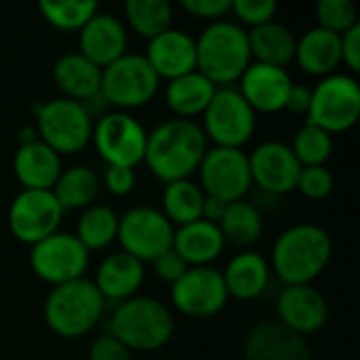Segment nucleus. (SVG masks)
Here are the masks:
<instances>
[{
	"instance_id": "nucleus-6",
	"label": "nucleus",
	"mask_w": 360,
	"mask_h": 360,
	"mask_svg": "<svg viewBox=\"0 0 360 360\" xmlns=\"http://www.w3.org/2000/svg\"><path fill=\"white\" fill-rule=\"evenodd\" d=\"M32 112L40 141H44L59 156L78 154L91 143L93 120L78 101L55 97L42 103L38 101Z\"/></svg>"
},
{
	"instance_id": "nucleus-34",
	"label": "nucleus",
	"mask_w": 360,
	"mask_h": 360,
	"mask_svg": "<svg viewBox=\"0 0 360 360\" xmlns=\"http://www.w3.org/2000/svg\"><path fill=\"white\" fill-rule=\"evenodd\" d=\"M124 19L137 36L152 40L173 27V6L169 0H127Z\"/></svg>"
},
{
	"instance_id": "nucleus-5",
	"label": "nucleus",
	"mask_w": 360,
	"mask_h": 360,
	"mask_svg": "<svg viewBox=\"0 0 360 360\" xmlns=\"http://www.w3.org/2000/svg\"><path fill=\"white\" fill-rule=\"evenodd\" d=\"M108 304L89 278L57 285L44 300V323L63 340L89 335L103 319Z\"/></svg>"
},
{
	"instance_id": "nucleus-2",
	"label": "nucleus",
	"mask_w": 360,
	"mask_h": 360,
	"mask_svg": "<svg viewBox=\"0 0 360 360\" xmlns=\"http://www.w3.org/2000/svg\"><path fill=\"white\" fill-rule=\"evenodd\" d=\"M333 255L331 234L316 224H295L287 228L272 247L270 270L289 285H312L329 266Z\"/></svg>"
},
{
	"instance_id": "nucleus-31",
	"label": "nucleus",
	"mask_w": 360,
	"mask_h": 360,
	"mask_svg": "<svg viewBox=\"0 0 360 360\" xmlns=\"http://www.w3.org/2000/svg\"><path fill=\"white\" fill-rule=\"evenodd\" d=\"M202 205H205V192L202 188L192 179H179L165 184L162 192V215L177 226H188L192 221L202 219Z\"/></svg>"
},
{
	"instance_id": "nucleus-37",
	"label": "nucleus",
	"mask_w": 360,
	"mask_h": 360,
	"mask_svg": "<svg viewBox=\"0 0 360 360\" xmlns=\"http://www.w3.org/2000/svg\"><path fill=\"white\" fill-rule=\"evenodd\" d=\"M316 21L319 27L342 36L359 23L356 6L350 0H321L316 4Z\"/></svg>"
},
{
	"instance_id": "nucleus-46",
	"label": "nucleus",
	"mask_w": 360,
	"mask_h": 360,
	"mask_svg": "<svg viewBox=\"0 0 360 360\" xmlns=\"http://www.w3.org/2000/svg\"><path fill=\"white\" fill-rule=\"evenodd\" d=\"M226 207L228 202L219 200V198H213V196H207L205 194V205H202V219L211 221V224H219V219L224 217L226 213Z\"/></svg>"
},
{
	"instance_id": "nucleus-20",
	"label": "nucleus",
	"mask_w": 360,
	"mask_h": 360,
	"mask_svg": "<svg viewBox=\"0 0 360 360\" xmlns=\"http://www.w3.org/2000/svg\"><path fill=\"white\" fill-rule=\"evenodd\" d=\"M243 360H312L306 338L278 321L255 325L243 346Z\"/></svg>"
},
{
	"instance_id": "nucleus-30",
	"label": "nucleus",
	"mask_w": 360,
	"mask_h": 360,
	"mask_svg": "<svg viewBox=\"0 0 360 360\" xmlns=\"http://www.w3.org/2000/svg\"><path fill=\"white\" fill-rule=\"evenodd\" d=\"M99 177L93 169L84 165H76L70 169H61V175L57 177L53 186V194L63 211L70 209H86L93 205V200L99 194Z\"/></svg>"
},
{
	"instance_id": "nucleus-19",
	"label": "nucleus",
	"mask_w": 360,
	"mask_h": 360,
	"mask_svg": "<svg viewBox=\"0 0 360 360\" xmlns=\"http://www.w3.org/2000/svg\"><path fill=\"white\" fill-rule=\"evenodd\" d=\"M129 34L120 17L112 13L93 15L78 34V53L97 68H108L127 53Z\"/></svg>"
},
{
	"instance_id": "nucleus-42",
	"label": "nucleus",
	"mask_w": 360,
	"mask_h": 360,
	"mask_svg": "<svg viewBox=\"0 0 360 360\" xmlns=\"http://www.w3.org/2000/svg\"><path fill=\"white\" fill-rule=\"evenodd\" d=\"M152 266H154V274H156L160 281L169 283V285H175V283L188 272V268H190L173 249L167 251V253H162L160 257H156V259L152 262Z\"/></svg>"
},
{
	"instance_id": "nucleus-28",
	"label": "nucleus",
	"mask_w": 360,
	"mask_h": 360,
	"mask_svg": "<svg viewBox=\"0 0 360 360\" xmlns=\"http://www.w3.org/2000/svg\"><path fill=\"white\" fill-rule=\"evenodd\" d=\"M215 91H217V86L207 76H202L198 70H194L190 74H184V76L167 82L165 101H167V108L177 118L192 120L194 116H202V112L211 103Z\"/></svg>"
},
{
	"instance_id": "nucleus-13",
	"label": "nucleus",
	"mask_w": 360,
	"mask_h": 360,
	"mask_svg": "<svg viewBox=\"0 0 360 360\" xmlns=\"http://www.w3.org/2000/svg\"><path fill=\"white\" fill-rule=\"evenodd\" d=\"M63 213L51 190H21L8 207L6 224L19 243L34 247L59 232Z\"/></svg>"
},
{
	"instance_id": "nucleus-41",
	"label": "nucleus",
	"mask_w": 360,
	"mask_h": 360,
	"mask_svg": "<svg viewBox=\"0 0 360 360\" xmlns=\"http://www.w3.org/2000/svg\"><path fill=\"white\" fill-rule=\"evenodd\" d=\"M230 0H181V8L198 19L219 21L230 13Z\"/></svg>"
},
{
	"instance_id": "nucleus-25",
	"label": "nucleus",
	"mask_w": 360,
	"mask_h": 360,
	"mask_svg": "<svg viewBox=\"0 0 360 360\" xmlns=\"http://www.w3.org/2000/svg\"><path fill=\"white\" fill-rule=\"evenodd\" d=\"M295 61L310 76L335 74L342 63V36L319 25L306 30L295 44Z\"/></svg>"
},
{
	"instance_id": "nucleus-1",
	"label": "nucleus",
	"mask_w": 360,
	"mask_h": 360,
	"mask_svg": "<svg viewBox=\"0 0 360 360\" xmlns=\"http://www.w3.org/2000/svg\"><path fill=\"white\" fill-rule=\"evenodd\" d=\"M209 150L205 131L194 120L169 118L148 133L143 162L165 184L190 179Z\"/></svg>"
},
{
	"instance_id": "nucleus-16",
	"label": "nucleus",
	"mask_w": 360,
	"mask_h": 360,
	"mask_svg": "<svg viewBox=\"0 0 360 360\" xmlns=\"http://www.w3.org/2000/svg\"><path fill=\"white\" fill-rule=\"evenodd\" d=\"M247 156H249L251 181L259 186V190L272 196H283L297 188L302 165L297 162L291 146L270 139L259 143Z\"/></svg>"
},
{
	"instance_id": "nucleus-40",
	"label": "nucleus",
	"mask_w": 360,
	"mask_h": 360,
	"mask_svg": "<svg viewBox=\"0 0 360 360\" xmlns=\"http://www.w3.org/2000/svg\"><path fill=\"white\" fill-rule=\"evenodd\" d=\"M86 360H133V354L110 333H103L93 340Z\"/></svg>"
},
{
	"instance_id": "nucleus-21",
	"label": "nucleus",
	"mask_w": 360,
	"mask_h": 360,
	"mask_svg": "<svg viewBox=\"0 0 360 360\" xmlns=\"http://www.w3.org/2000/svg\"><path fill=\"white\" fill-rule=\"evenodd\" d=\"M143 57L158 78L173 80L196 70V40L184 30L169 27L148 40Z\"/></svg>"
},
{
	"instance_id": "nucleus-15",
	"label": "nucleus",
	"mask_w": 360,
	"mask_h": 360,
	"mask_svg": "<svg viewBox=\"0 0 360 360\" xmlns=\"http://www.w3.org/2000/svg\"><path fill=\"white\" fill-rule=\"evenodd\" d=\"M228 300L230 295L221 270L213 266L188 268V272L171 285V304L190 319H211L226 308Z\"/></svg>"
},
{
	"instance_id": "nucleus-24",
	"label": "nucleus",
	"mask_w": 360,
	"mask_h": 360,
	"mask_svg": "<svg viewBox=\"0 0 360 360\" xmlns=\"http://www.w3.org/2000/svg\"><path fill=\"white\" fill-rule=\"evenodd\" d=\"M13 171L23 190H53L61 175V156L44 141L19 146L13 158Z\"/></svg>"
},
{
	"instance_id": "nucleus-10",
	"label": "nucleus",
	"mask_w": 360,
	"mask_h": 360,
	"mask_svg": "<svg viewBox=\"0 0 360 360\" xmlns=\"http://www.w3.org/2000/svg\"><path fill=\"white\" fill-rule=\"evenodd\" d=\"M91 141L108 167L135 169L143 162L148 131L129 112H108L93 122Z\"/></svg>"
},
{
	"instance_id": "nucleus-22",
	"label": "nucleus",
	"mask_w": 360,
	"mask_h": 360,
	"mask_svg": "<svg viewBox=\"0 0 360 360\" xmlns=\"http://www.w3.org/2000/svg\"><path fill=\"white\" fill-rule=\"evenodd\" d=\"M146 281V268L139 259L124 251L110 253L97 268L93 285L105 300V304H120L141 289Z\"/></svg>"
},
{
	"instance_id": "nucleus-32",
	"label": "nucleus",
	"mask_w": 360,
	"mask_h": 360,
	"mask_svg": "<svg viewBox=\"0 0 360 360\" xmlns=\"http://www.w3.org/2000/svg\"><path fill=\"white\" fill-rule=\"evenodd\" d=\"M217 226L226 243H232L236 247H249L257 243L264 232V219L259 209L253 202H247L245 198L236 202H228L226 213Z\"/></svg>"
},
{
	"instance_id": "nucleus-18",
	"label": "nucleus",
	"mask_w": 360,
	"mask_h": 360,
	"mask_svg": "<svg viewBox=\"0 0 360 360\" xmlns=\"http://www.w3.org/2000/svg\"><path fill=\"white\" fill-rule=\"evenodd\" d=\"M293 86V80L287 68L268 65V63H251L240 76V95L253 108V112L276 114L285 110L287 95Z\"/></svg>"
},
{
	"instance_id": "nucleus-38",
	"label": "nucleus",
	"mask_w": 360,
	"mask_h": 360,
	"mask_svg": "<svg viewBox=\"0 0 360 360\" xmlns=\"http://www.w3.org/2000/svg\"><path fill=\"white\" fill-rule=\"evenodd\" d=\"M333 186H335L333 173L325 165H321V167H302L295 190H300L310 200H323L333 192Z\"/></svg>"
},
{
	"instance_id": "nucleus-9",
	"label": "nucleus",
	"mask_w": 360,
	"mask_h": 360,
	"mask_svg": "<svg viewBox=\"0 0 360 360\" xmlns=\"http://www.w3.org/2000/svg\"><path fill=\"white\" fill-rule=\"evenodd\" d=\"M360 116V84L350 74H329L312 89L308 120L327 133H344Z\"/></svg>"
},
{
	"instance_id": "nucleus-3",
	"label": "nucleus",
	"mask_w": 360,
	"mask_h": 360,
	"mask_svg": "<svg viewBox=\"0 0 360 360\" xmlns=\"http://www.w3.org/2000/svg\"><path fill=\"white\" fill-rule=\"evenodd\" d=\"M175 331V319L167 304L154 297H131L116 304L108 321V333L131 352H154L167 346Z\"/></svg>"
},
{
	"instance_id": "nucleus-47",
	"label": "nucleus",
	"mask_w": 360,
	"mask_h": 360,
	"mask_svg": "<svg viewBox=\"0 0 360 360\" xmlns=\"http://www.w3.org/2000/svg\"><path fill=\"white\" fill-rule=\"evenodd\" d=\"M19 146H27V143H34V141H40V135L36 131V127H21L19 129Z\"/></svg>"
},
{
	"instance_id": "nucleus-35",
	"label": "nucleus",
	"mask_w": 360,
	"mask_h": 360,
	"mask_svg": "<svg viewBox=\"0 0 360 360\" xmlns=\"http://www.w3.org/2000/svg\"><path fill=\"white\" fill-rule=\"evenodd\" d=\"M38 8L53 27L63 32H80L84 23L99 13V4L95 0H40Z\"/></svg>"
},
{
	"instance_id": "nucleus-27",
	"label": "nucleus",
	"mask_w": 360,
	"mask_h": 360,
	"mask_svg": "<svg viewBox=\"0 0 360 360\" xmlns=\"http://www.w3.org/2000/svg\"><path fill=\"white\" fill-rule=\"evenodd\" d=\"M53 80L65 99L80 103L101 91V68L78 51L65 53L53 65Z\"/></svg>"
},
{
	"instance_id": "nucleus-23",
	"label": "nucleus",
	"mask_w": 360,
	"mask_h": 360,
	"mask_svg": "<svg viewBox=\"0 0 360 360\" xmlns=\"http://www.w3.org/2000/svg\"><path fill=\"white\" fill-rule=\"evenodd\" d=\"M226 247V238L217 224L207 219L192 221L188 226L175 228L173 236V251L190 266H211Z\"/></svg>"
},
{
	"instance_id": "nucleus-33",
	"label": "nucleus",
	"mask_w": 360,
	"mask_h": 360,
	"mask_svg": "<svg viewBox=\"0 0 360 360\" xmlns=\"http://www.w3.org/2000/svg\"><path fill=\"white\" fill-rule=\"evenodd\" d=\"M118 234V215L108 205H91L82 211L76 224V238L80 245L91 251H101L116 240Z\"/></svg>"
},
{
	"instance_id": "nucleus-11",
	"label": "nucleus",
	"mask_w": 360,
	"mask_h": 360,
	"mask_svg": "<svg viewBox=\"0 0 360 360\" xmlns=\"http://www.w3.org/2000/svg\"><path fill=\"white\" fill-rule=\"evenodd\" d=\"M175 228L156 207H131L118 215V234L122 251L141 264L154 262L162 253L173 249Z\"/></svg>"
},
{
	"instance_id": "nucleus-12",
	"label": "nucleus",
	"mask_w": 360,
	"mask_h": 360,
	"mask_svg": "<svg viewBox=\"0 0 360 360\" xmlns=\"http://www.w3.org/2000/svg\"><path fill=\"white\" fill-rule=\"evenodd\" d=\"M89 259L91 253L70 232H55L30 251L32 272L53 287L84 278Z\"/></svg>"
},
{
	"instance_id": "nucleus-44",
	"label": "nucleus",
	"mask_w": 360,
	"mask_h": 360,
	"mask_svg": "<svg viewBox=\"0 0 360 360\" xmlns=\"http://www.w3.org/2000/svg\"><path fill=\"white\" fill-rule=\"evenodd\" d=\"M342 61L354 74L360 72V23L342 34Z\"/></svg>"
},
{
	"instance_id": "nucleus-36",
	"label": "nucleus",
	"mask_w": 360,
	"mask_h": 360,
	"mask_svg": "<svg viewBox=\"0 0 360 360\" xmlns=\"http://www.w3.org/2000/svg\"><path fill=\"white\" fill-rule=\"evenodd\" d=\"M291 150L302 167H321L333 154V137L321 127L306 122L295 133Z\"/></svg>"
},
{
	"instance_id": "nucleus-29",
	"label": "nucleus",
	"mask_w": 360,
	"mask_h": 360,
	"mask_svg": "<svg viewBox=\"0 0 360 360\" xmlns=\"http://www.w3.org/2000/svg\"><path fill=\"white\" fill-rule=\"evenodd\" d=\"M247 36H249L251 57H255L257 63L285 68L287 63L295 59L297 36L285 23L276 19L262 23L257 27H251Z\"/></svg>"
},
{
	"instance_id": "nucleus-26",
	"label": "nucleus",
	"mask_w": 360,
	"mask_h": 360,
	"mask_svg": "<svg viewBox=\"0 0 360 360\" xmlns=\"http://www.w3.org/2000/svg\"><path fill=\"white\" fill-rule=\"evenodd\" d=\"M270 264L257 251L236 253L221 272L228 295L240 302L259 297L270 283Z\"/></svg>"
},
{
	"instance_id": "nucleus-45",
	"label": "nucleus",
	"mask_w": 360,
	"mask_h": 360,
	"mask_svg": "<svg viewBox=\"0 0 360 360\" xmlns=\"http://www.w3.org/2000/svg\"><path fill=\"white\" fill-rule=\"evenodd\" d=\"M310 101H312V89L306 86V84H295L293 82V86H291V91L287 95L285 110H289L293 114H308Z\"/></svg>"
},
{
	"instance_id": "nucleus-14",
	"label": "nucleus",
	"mask_w": 360,
	"mask_h": 360,
	"mask_svg": "<svg viewBox=\"0 0 360 360\" xmlns=\"http://www.w3.org/2000/svg\"><path fill=\"white\" fill-rule=\"evenodd\" d=\"M200 188L207 196L224 202L243 200L251 188L249 156L234 148H209L198 167Z\"/></svg>"
},
{
	"instance_id": "nucleus-17",
	"label": "nucleus",
	"mask_w": 360,
	"mask_h": 360,
	"mask_svg": "<svg viewBox=\"0 0 360 360\" xmlns=\"http://www.w3.org/2000/svg\"><path fill=\"white\" fill-rule=\"evenodd\" d=\"M278 323L306 338L321 331L329 321V304L312 285H289L276 297Z\"/></svg>"
},
{
	"instance_id": "nucleus-39",
	"label": "nucleus",
	"mask_w": 360,
	"mask_h": 360,
	"mask_svg": "<svg viewBox=\"0 0 360 360\" xmlns=\"http://www.w3.org/2000/svg\"><path fill=\"white\" fill-rule=\"evenodd\" d=\"M278 6L274 0H234L230 6V13H234L240 23H247L251 27L272 21Z\"/></svg>"
},
{
	"instance_id": "nucleus-4",
	"label": "nucleus",
	"mask_w": 360,
	"mask_h": 360,
	"mask_svg": "<svg viewBox=\"0 0 360 360\" xmlns=\"http://www.w3.org/2000/svg\"><path fill=\"white\" fill-rule=\"evenodd\" d=\"M196 40V70L217 89L240 80L251 65L247 30L234 21H211Z\"/></svg>"
},
{
	"instance_id": "nucleus-7",
	"label": "nucleus",
	"mask_w": 360,
	"mask_h": 360,
	"mask_svg": "<svg viewBox=\"0 0 360 360\" xmlns=\"http://www.w3.org/2000/svg\"><path fill=\"white\" fill-rule=\"evenodd\" d=\"M160 86V78L143 55L124 53L120 59L101 70V95L118 112L135 110L150 103Z\"/></svg>"
},
{
	"instance_id": "nucleus-8",
	"label": "nucleus",
	"mask_w": 360,
	"mask_h": 360,
	"mask_svg": "<svg viewBox=\"0 0 360 360\" xmlns=\"http://www.w3.org/2000/svg\"><path fill=\"white\" fill-rule=\"evenodd\" d=\"M257 124V114L245 101L238 89L219 86L202 112V131L207 141L211 139L217 148L243 150L251 141Z\"/></svg>"
},
{
	"instance_id": "nucleus-43",
	"label": "nucleus",
	"mask_w": 360,
	"mask_h": 360,
	"mask_svg": "<svg viewBox=\"0 0 360 360\" xmlns=\"http://www.w3.org/2000/svg\"><path fill=\"white\" fill-rule=\"evenodd\" d=\"M135 169H127V167H108L105 175H103V184L108 188L110 194L114 196H127L133 192L135 188Z\"/></svg>"
}]
</instances>
